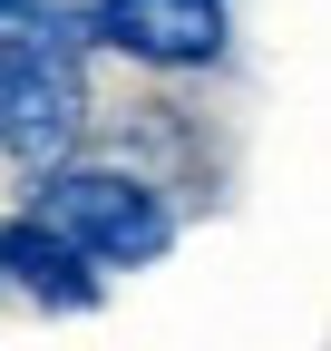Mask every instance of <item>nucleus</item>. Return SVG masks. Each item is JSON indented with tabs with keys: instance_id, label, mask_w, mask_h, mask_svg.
Here are the masks:
<instances>
[{
	"instance_id": "obj_1",
	"label": "nucleus",
	"mask_w": 331,
	"mask_h": 351,
	"mask_svg": "<svg viewBox=\"0 0 331 351\" xmlns=\"http://www.w3.org/2000/svg\"><path fill=\"white\" fill-rule=\"evenodd\" d=\"M88 127V69H78V20L49 10L0 39V156L49 166Z\"/></svg>"
},
{
	"instance_id": "obj_2",
	"label": "nucleus",
	"mask_w": 331,
	"mask_h": 351,
	"mask_svg": "<svg viewBox=\"0 0 331 351\" xmlns=\"http://www.w3.org/2000/svg\"><path fill=\"white\" fill-rule=\"evenodd\" d=\"M29 215L49 234H68L88 263H117V274H127V263H156L166 244H176L166 195L146 186V176H127V166H68V156H49Z\"/></svg>"
},
{
	"instance_id": "obj_3",
	"label": "nucleus",
	"mask_w": 331,
	"mask_h": 351,
	"mask_svg": "<svg viewBox=\"0 0 331 351\" xmlns=\"http://www.w3.org/2000/svg\"><path fill=\"white\" fill-rule=\"evenodd\" d=\"M78 29L137 69H215L224 59V0H88Z\"/></svg>"
},
{
	"instance_id": "obj_4",
	"label": "nucleus",
	"mask_w": 331,
	"mask_h": 351,
	"mask_svg": "<svg viewBox=\"0 0 331 351\" xmlns=\"http://www.w3.org/2000/svg\"><path fill=\"white\" fill-rule=\"evenodd\" d=\"M0 283H20L29 302H49V313H88L98 302V263L68 234H49L39 215H10V225H0Z\"/></svg>"
},
{
	"instance_id": "obj_5",
	"label": "nucleus",
	"mask_w": 331,
	"mask_h": 351,
	"mask_svg": "<svg viewBox=\"0 0 331 351\" xmlns=\"http://www.w3.org/2000/svg\"><path fill=\"white\" fill-rule=\"evenodd\" d=\"M29 20H49V10H39V0H0V39H10V29H29Z\"/></svg>"
}]
</instances>
